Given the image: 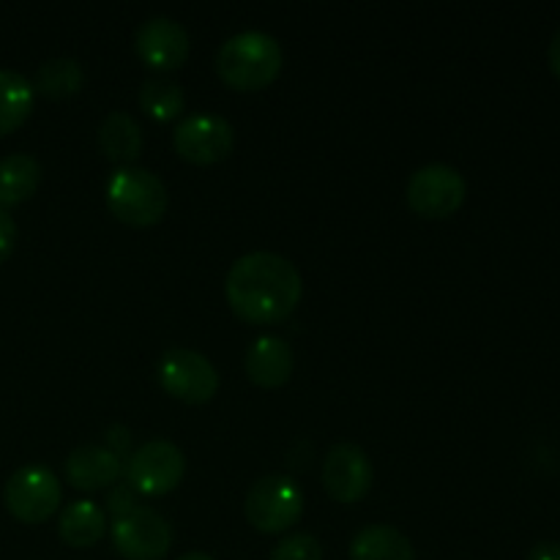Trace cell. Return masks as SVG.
I'll return each instance as SVG.
<instances>
[{
    "label": "cell",
    "mask_w": 560,
    "mask_h": 560,
    "mask_svg": "<svg viewBox=\"0 0 560 560\" xmlns=\"http://www.w3.org/2000/svg\"><path fill=\"white\" fill-rule=\"evenodd\" d=\"M304 282L288 257L277 252H249L230 266L224 295L235 317L252 326H277L301 304Z\"/></svg>",
    "instance_id": "cell-1"
},
{
    "label": "cell",
    "mask_w": 560,
    "mask_h": 560,
    "mask_svg": "<svg viewBox=\"0 0 560 560\" xmlns=\"http://www.w3.org/2000/svg\"><path fill=\"white\" fill-rule=\"evenodd\" d=\"M284 63L282 47L262 31H241L219 47L217 74L235 91H262L279 77Z\"/></svg>",
    "instance_id": "cell-2"
},
{
    "label": "cell",
    "mask_w": 560,
    "mask_h": 560,
    "mask_svg": "<svg viewBox=\"0 0 560 560\" xmlns=\"http://www.w3.org/2000/svg\"><path fill=\"white\" fill-rule=\"evenodd\" d=\"M109 213L129 228H153L164 219L170 206L167 186L145 167H118L104 189Z\"/></svg>",
    "instance_id": "cell-3"
},
{
    "label": "cell",
    "mask_w": 560,
    "mask_h": 560,
    "mask_svg": "<svg viewBox=\"0 0 560 560\" xmlns=\"http://www.w3.org/2000/svg\"><path fill=\"white\" fill-rule=\"evenodd\" d=\"M244 514L260 534H284L304 514V492L290 476H266L252 485L244 501Z\"/></svg>",
    "instance_id": "cell-4"
},
{
    "label": "cell",
    "mask_w": 560,
    "mask_h": 560,
    "mask_svg": "<svg viewBox=\"0 0 560 560\" xmlns=\"http://www.w3.org/2000/svg\"><path fill=\"white\" fill-rule=\"evenodd\" d=\"M63 501L58 476L44 465H25L5 481L3 503L14 520L25 525H42L52 517Z\"/></svg>",
    "instance_id": "cell-5"
},
{
    "label": "cell",
    "mask_w": 560,
    "mask_h": 560,
    "mask_svg": "<svg viewBox=\"0 0 560 560\" xmlns=\"http://www.w3.org/2000/svg\"><path fill=\"white\" fill-rule=\"evenodd\" d=\"M159 383L170 397L186 405H206L219 392V372L191 348H170L159 361Z\"/></svg>",
    "instance_id": "cell-6"
},
{
    "label": "cell",
    "mask_w": 560,
    "mask_h": 560,
    "mask_svg": "<svg viewBox=\"0 0 560 560\" xmlns=\"http://www.w3.org/2000/svg\"><path fill=\"white\" fill-rule=\"evenodd\" d=\"M468 186L459 170L448 167V164H427V167L416 170L408 180V197L410 211L419 213L421 219H448L463 208Z\"/></svg>",
    "instance_id": "cell-7"
},
{
    "label": "cell",
    "mask_w": 560,
    "mask_h": 560,
    "mask_svg": "<svg viewBox=\"0 0 560 560\" xmlns=\"http://www.w3.org/2000/svg\"><path fill=\"white\" fill-rule=\"evenodd\" d=\"M126 481L142 495H167L184 481L186 457L175 443L148 441L124 465Z\"/></svg>",
    "instance_id": "cell-8"
},
{
    "label": "cell",
    "mask_w": 560,
    "mask_h": 560,
    "mask_svg": "<svg viewBox=\"0 0 560 560\" xmlns=\"http://www.w3.org/2000/svg\"><path fill=\"white\" fill-rule=\"evenodd\" d=\"M173 145L184 162L208 164L224 162L235 148V129L228 118L211 113L191 115L180 120L173 131Z\"/></svg>",
    "instance_id": "cell-9"
},
{
    "label": "cell",
    "mask_w": 560,
    "mask_h": 560,
    "mask_svg": "<svg viewBox=\"0 0 560 560\" xmlns=\"http://www.w3.org/2000/svg\"><path fill=\"white\" fill-rule=\"evenodd\" d=\"M113 545L126 560H162L173 547V525L148 506H135L113 523Z\"/></svg>",
    "instance_id": "cell-10"
},
{
    "label": "cell",
    "mask_w": 560,
    "mask_h": 560,
    "mask_svg": "<svg viewBox=\"0 0 560 560\" xmlns=\"http://www.w3.org/2000/svg\"><path fill=\"white\" fill-rule=\"evenodd\" d=\"M372 463L366 452H361L353 443H337L323 459L320 479L328 495L337 503H359L366 498L372 487Z\"/></svg>",
    "instance_id": "cell-11"
},
{
    "label": "cell",
    "mask_w": 560,
    "mask_h": 560,
    "mask_svg": "<svg viewBox=\"0 0 560 560\" xmlns=\"http://www.w3.org/2000/svg\"><path fill=\"white\" fill-rule=\"evenodd\" d=\"M137 55L153 71H175L191 52L189 33L173 16H151L137 27Z\"/></svg>",
    "instance_id": "cell-12"
},
{
    "label": "cell",
    "mask_w": 560,
    "mask_h": 560,
    "mask_svg": "<svg viewBox=\"0 0 560 560\" xmlns=\"http://www.w3.org/2000/svg\"><path fill=\"white\" fill-rule=\"evenodd\" d=\"M124 474V459L118 454L109 452L107 446L98 443H85L77 446L74 452L66 457V481L74 490L82 492H98L113 487Z\"/></svg>",
    "instance_id": "cell-13"
},
{
    "label": "cell",
    "mask_w": 560,
    "mask_h": 560,
    "mask_svg": "<svg viewBox=\"0 0 560 560\" xmlns=\"http://www.w3.org/2000/svg\"><path fill=\"white\" fill-rule=\"evenodd\" d=\"M246 375L260 388H279L290 381L295 370V355L288 339L257 337L246 350Z\"/></svg>",
    "instance_id": "cell-14"
},
{
    "label": "cell",
    "mask_w": 560,
    "mask_h": 560,
    "mask_svg": "<svg viewBox=\"0 0 560 560\" xmlns=\"http://www.w3.org/2000/svg\"><path fill=\"white\" fill-rule=\"evenodd\" d=\"M107 534V512L93 501H74L60 512L58 536L66 547L88 550Z\"/></svg>",
    "instance_id": "cell-15"
},
{
    "label": "cell",
    "mask_w": 560,
    "mask_h": 560,
    "mask_svg": "<svg viewBox=\"0 0 560 560\" xmlns=\"http://www.w3.org/2000/svg\"><path fill=\"white\" fill-rule=\"evenodd\" d=\"M350 560H416L413 541L392 525H366L350 541Z\"/></svg>",
    "instance_id": "cell-16"
},
{
    "label": "cell",
    "mask_w": 560,
    "mask_h": 560,
    "mask_svg": "<svg viewBox=\"0 0 560 560\" xmlns=\"http://www.w3.org/2000/svg\"><path fill=\"white\" fill-rule=\"evenodd\" d=\"M42 184V164L31 153H9L0 159V208L31 200Z\"/></svg>",
    "instance_id": "cell-17"
},
{
    "label": "cell",
    "mask_w": 560,
    "mask_h": 560,
    "mask_svg": "<svg viewBox=\"0 0 560 560\" xmlns=\"http://www.w3.org/2000/svg\"><path fill=\"white\" fill-rule=\"evenodd\" d=\"M142 129L129 113H109L107 118L98 126V148H102L104 156L109 162H118L124 167H129V162H135L142 153Z\"/></svg>",
    "instance_id": "cell-18"
},
{
    "label": "cell",
    "mask_w": 560,
    "mask_h": 560,
    "mask_svg": "<svg viewBox=\"0 0 560 560\" xmlns=\"http://www.w3.org/2000/svg\"><path fill=\"white\" fill-rule=\"evenodd\" d=\"M33 82L14 69H0V137L20 129L33 113Z\"/></svg>",
    "instance_id": "cell-19"
},
{
    "label": "cell",
    "mask_w": 560,
    "mask_h": 560,
    "mask_svg": "<svg viewBox=\"0 0 560 560\" xmlns=\"http://www.w3.org/2000/svg\"><path fill=\"white\" fill-rule=\"evenodd\" d=\"M85 82V71H82L80 60L74 58H52L44 60L33 80V91H38L47 98H69Z\"/></svg>",
    "instance_id": "cell-20"
},
{
    "label": "cell",
    "mask_w": 560,
    "mask_h": 560,
    "mask_svg": "<svg viewBox=\"0 0 560 560\" xmlns=\"http://www.w3.org/2000/svg\"><path fill=\"white\" fill-rule=\"evenodd\" d=\"M140 107L142 113L151 115L153 120H173L184 113L186 93L184 85L173 77H151L140 88Z\"/></svg>",
    "instance_id": "cell-21"
},
{
    "label": "cell",
    "mask_w": 560,
    "mask_h": 560,
    "mask_svg": "<svg viewBox=\"0 0 560 560\" xmlns=\"http://www.w3.org/2000/svg\"><path fill=\"white\" fill-rule=\"evenodd\" d=\"M271 560H323V545L312 534H293L273 547Z\"/></svg>",
    "instance_id": "cell-22"
},
{
    "label": "cell",
    "mask_w": 560,
    "mask_h": 560,
    "mask_svg": "<svg viewBox=\"0 0 560 560\" xmlns=\"http://www.w3.org/2000/svg\"><path fill=\"white\" fill-rule=\"evenodd\" d=\"M14 244H16V224H14V219L9 217V211H3V208H0V266H3V262L11 257Z\"/></svg>",
    "instance_id": "cell-23"
},
{
    "label": "cell",
    "mask_w": 560,
    "mask_h": 560,
    "mask_svg": "<svg viewBox=\"0 0 560 560\" xmlns=\"http://www.w3.org/2000/svg\"><path fill=\"white\" fill-rule=\"evenodd\" d=\"M137 506V501H135V490H131V487H115L113 492H109V514H113L115 520L118 517H124V514H129L131 509Z\"/></svg>",
    "instance_id": "cell-24"
},
{
    "label": "cell",
    "mask_w": 560,
    "mask_h": 560,
    "mask_svg": "<svg viewBox=\"0 0 560 560\" xmlns=\"http://www.w3.org/2000/svg\"><path fill=\"white\" fill-rule=\"evenodd\" d=\"M129 443H131L129 430H124V427H113V430H107V448L113 454H118L120 459H124V454L129 452Z\"/></svg>",
    "instance_id": "cell-25"
},
{
    "label": "cell",
    "mask_w": 560,
    "mask_h": 560,
    "mask_svg": "<svg viewBox=\"0 0 560 560\" xmlns=\"http://www.w3.org/2000/svg\"><path fill=\"white\" fill-rule=\"evenodd\" d=\"M525 560H560V545L558 541H539Z\"/></svg>",
    "instance_id": "cell-26"
},
{
    "label": "cell",
    "mask_w": 560,
    "mask_h": 560,
    "mask_svg": "<svg viewBox=\"0 0 560 560\" xmlns=\"http://www.w3.org/2000/svg\"><path fill=\"white\" fill-rule=\"evenodd\" d=\"M550 69L556 71V77L560 80V31L556 33V36H552V42H550Z\"/></svg>",
    "instance_id": "cell-27"
},
{
    "label": "cell",
    "mask_w": 560,
    "mask_h": 560,
    "mask_svg": "<svg viewBox=\"0 0 560 560\" xmlns=\"http://www.w3.org/2000/svg\"><path fill=\"white\" fill-rule=\"evenodd\" d=\"M175 560H213V558L208 556V552H184V556Z\"/></svg>",
    "instance_id": "cell-28"
}]
</instances>
